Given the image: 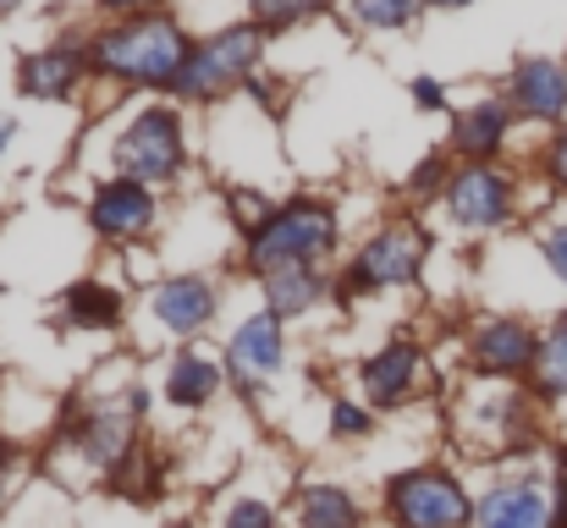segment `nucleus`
I'll list each match as a JSON object with an SVG mask.
<instances>
[{
	"instance_id": "nucleus-1",
	"label": "nucleus",
	"mask_w": 567,
	"mask_h": 528,
	"mask_svg": "<svg viewBox=\"0 0 567 528\" xmlns=\"http://www.w3.org/2000/svg\"><path fill=\"white\" fill-rule=\"evenodd\" d=\"M193 55L188 28L166 11H144V17H122L100 33H89V66L94 77L127 83V89H177L183 66Z\"/></svg>"
},
{
	"instance_id": "nucleus-2",
	"label": "nucleus",
	"mask_w": 567,
	"mask_h": 528,
	"mask_svg": "<svg viewBox=\"0 0 567 528\" xmlns=\"http://www.w3.org/2000/svg\"><path fill=\"white\" fill-rule=\"evenodd\" d=\"M342 242V220L326 198H292L281 209H270V220L243 242V265L270 281L281 270H309V265H326Z\"/></svg>"
},
{
	"instance_id": "nucleus-3",
	"label": "nucleus",
	"mask_w": 567,
	"mask_h": 528,
	"mask_svg": "<svg viewBox=\"0 0 567 528\" xmlns=\"http://www.w3.org/2000/svg\"><path fill=\"white\" fill-rule=\"evenodd\" d=\"M111 161H116V176H133L144 187H166L177 182L183 166H188V122L177 105H138L116 144H111Z\"/></svg>"
},
{
	"instance_id": "nucleus-4",
	"label": "nucleus",
	"mask_w": 567,
	"mask_h": 528,
	"mask_svg": "<svg viewBox=\"0 0 567 528\" xmlns=\"http://www.w3.org/2000/svg\"><path fill=\"white\" fill-rule=\"evenodd\" d=\"M259 61H265V28L254 22H237V28H220L215 39L193 44L188 66L177 77V100L183 105H215L237 89H248L259 77Z\"/></svg>"
},
{
	"instance_id": "nucleus-5",
	"label": "nucleus",
	"mask_w": 567,
	"mask_h": 528,
	"mask_svg": "<svg viewBox=\"0 0 567 528\" xmlns=\"http://www.w3.org/2000/svg\"><path fill=\"white\" fill-rule=\"evenodd\" d=\"M424 259H430V231L419 220H391L380 226L375 237L353 253L337 298H353V292H385V287H413L424 276Z\"/></svg>"
},
{
	"instance_id": "nucleus-6",
	"label": "nucleus",
	"mask_w": 567,
	"mask_h": 528,
	"mask_svg": "<svg viewBox=\"0 0 567 528\" xmlns=\"http://www.w3.org/2000/svg\"><path fill=\"white\" fill-rule=\"evenodd\" d=\"M385 518L391 528H468L474 501L457 474L446 468H408L385 485Z\"/></svg>"
},
{
	"instance_id": "nucleus-7",
	"label": "nucleus",
	"mask_w": 567,
	"mask_h": 528,
	"mask_svg": "<svg viewBox=\"0 0 567 528\" xmlns=\"http://www.w3.org/2000/svg\"><path fill=\"white\" fill-rule=\"evenodd\" d=\"M441 209L457 231H502L518 215V176L496 161H474V166H452V182L441 193Z\"/></svg>"
},
{
	"instance_id": "nucleus-8",
	"label": "nucleus",
	"mask_w": 567,
	"mask_h": 528,
	"mask_svg": "<svg viewBox=\"0 0 567 528\" xmlns=\"http://www.w3.org/2000/svg\"><path fill=\"white\" fill-rule=\"evenodd\" d=\"M220 363H226L237 396L254 402V396L281 374V363H287V325H281L276 314H254V320H243V325L231 331V342H226V358H220Z\"/></svg>"
},
{
	"instance_id": "nucleus-9",
	"label": "nucleus",
	"mask_w": 567,
	"mask_h": 528,
	"mask_svg": "<svg viewBox=\"0 0 567 528\" xmlns=\"http://www.w3.org/2000/svg\"><path fill=\"white\" fill-rule=\"evenodd\" d=\"M161 220V193L133 182V176H105L94 193H89V226L100 242H133V237H150Z\"/></svg>"
},
{
	"instance_id": "nucleus-10",
	"label": "nucleus",
	"mask_w": 567,
	"mask_h": 528,
	"mask_svg": "<svg viewBox=\"0 0 567 528\" xmlns=\"http://www.w3.org/2000/svg\"><path fill=\"white\" fill-rule=\"evenodd\" d=\"M474 528H557V490L540 474L496 479L474 501Z\"/></svg>"
},
{
	"instance_id": "nucleus-11",
	"label": "nucleus",
	"mask_w": 567,
	"mask_h": 528,
	"mask_svg": "<svg viewBox=\"0 0 567 528\" xmlns=\"http://www.w3.org/2000/svg\"><path fill=\"white\" fill-rule=\"evenodd\" d=\"M507 105L535 122V127H563L567 122V61L563 55H518L507 72Z\"/></svg>"
},
{
	"instance_id": "nucleus-12",
	"label": "nucleus",
	"mask_w": 567,
	"mask_h": 528,
	"mask_svg": "<svg viewBox=\"0 0 567 528\" xmlns=\"http://www.w3.org/2000/svg\"><path fill=\"white\" fill-rule=\"evenodd\" d=\"M468 352H474V369L485 380H524V374H535L540 331L529 320H518V314H491V320L474 325Z\"/></svg>"
},
{
	"instance_id": "nucleus-13",
	"label": "nucleus",
	"mask_w": 567,
	"mask_h": 528,
	"mask_svg": "<svg viewBox=\"0 0 567 528\" xmlns=\"http://www.w3.org/2000/svg\"><path fill=\"white\" fill-rule=\"evenodd\" d=\"M419 380H424V348L413 337H396V342H385L380 352H370L359 363V396L370 407H402V402H413Z\"/></svg>"
},
{
	"instance_id": "nucleus-14",
	"label": "nucleus",
	"mask_w": 567,
	"mask_h": 528,
	"mask_svg": "<svg viewBox=\"0 0 567 528\" xmlns=\"http://www.w3.org/2000/svg\"><path fill=\"white\" fill-rule=\"evenodd\" d=\"M89 39H55V44H39L22 55L17 66V83L28 100H72L78 83L89 77Z\"/></svg>"
},
{
	"instance_id": "nucleus-15",
	"label": "nucleus",
	"mask_w": 567,
	"mask_h": 528,
	"mask_svg": "<svg viewBox=\"0 0 567 528\" xmlns=\"http://www.w3.org/2000/svg\"><path fill=\"white\" fill-rule=\"evenodd\" d=\"M215 309H220V298H215V287L204 281V276H166L155 292H150V314H155V325L166 331V337H177V342H193V337H204L209 331V320H215Z\"/></svg>"
},
{
	"instance_id": "nucleus-16",
	"label": "nucleus",
	"mask_w": 567,
	"mask_h": 528,
	"mask_svg": "<svg viewBox=\"0 0 567 528\" xmlns=\"http://www.w3.org/2000/svg\"><path fill=\"white\" fill-rule=\"evenodd\" d=\"M513 127H518V111L507 105V94H485V100H474L468 111L452 116V149L463 155V166L496 161L513 144Z\"/></svg>"
},
{
	"instance_id": "nucleus-17",
	"label": "nucleus",
	"mask_w": 567,
	"mask_h": 528,
	"mask_svg": "<svg viewBox=\"0 0 567 528\" xmlns=\"http://www.w3.org/2000/svg\"><path fill=\"white\" fill-rule=\"evenodd\" d=\"M326 292H331L326 265L281 270V276H270V281H265V314H276L281 325H287V320H303V314H315V309L326 303Z\"/></svg>"
},
{
	"instance_id": "nucleus-18",
	"label": "nucleus",
	"mask_w": 567,
	"mask_h": 528,
	"mask_svg": "<svg viewBox=\"0 0 567 528\" xmlns=\"http://www.w3.org/2000/svg\"><path fill=\"white\" fill-rule=\"evenodd\" d=\"M61 314H66V325H78V331H116V325L127 320V303H122L116 287H105V281L89 276V281L66 287Z\"/></svg>"
},
{
	"instance_id": "nucleus-19",
	"label": "nucleus",
	"mask_w": 567,
	"mask_h": 528,
	"mask_svg": "<svg viewBox=\"0 0 567 528\" xmlns=\"http://www.w3.org/2000/svg\"><path fill=\"white\" fill-rule=\"evenodd\" d=\"M220 369L226 363H215V358H204V352H177L172 358V369H166V396L177 402V407H209L215 402V391H220Z\"/></svg>"
},
{
	"instance_id": "nucleus-20",
	"label": "nucleus",
	"mask_w": 567,
	"mask_h": 528,
	"mask_svg": "<svg viewBox=\"0 0 567 528\" xmlns=\"http://www.w3.org/2000/svg\"><path fill=\"white\" fill-rule=\"evenodd\" d=\"M529 396L546 402V407L567 402V309L540 331V358H535V374H529Z\"/></svg>"
},
{
	"instance_id": "nucleus-21",
	"label": "nucleus",
	"mask_w": 567,
	"mask_h": 528,
	"mask_svg": "<svg viewBox=\"0 0 567 528\" xmlns=\"http://www.w3.org/2000/svg\"><path fill=\"white\" fill-rule=\"evenodd\" d=\"M298 528H364V513L353 501V490L342 485H303L298 496Z\"/></svg>"
},
{
	"instance_id": "nucleus-22",
	"label": "nucleus",
	"mask_w": 567,
	"mask_h": 528,
	"mask_svg": "<svg viewBox=\"0 0 567 528\" xmlns=\"http://www.w3.org/2000/svg\"><path fill=\"white\" fill-rule=\"evenodd\" d=\"M348 11H353V22L370 28V33H402V28L419 22L424 0H348Z\"/></svg>"
},
{
	"instance_id": "nucleus-23",
	"label": "nucleus",
	"mask_w": 567,
	"mask_h": 528,
	"mask_svg": "<svg viewBox=\"0 0 567 528\" xmlns=\"http://www.w3.org/2000/svg\"><path fill=\"white\" fill-rule=\"evenodd\" d=\"M331 0H248V11H254V28H265V33H281V28H298L303 17H320Z\"/></svg>"
},
{
	"instance_id": "nucleus-24",
	"label": "nucleus",
	"mask_w": 567,
	"mask_h": 528,
	"mask_svg": "<svg viewBox=\"0 0 567 528\" xmlns=\"http://www.w3.org/2000/svg\"><path fill=\"white\" fill-rule=\"evenodd\" d=\"M375 429V407L359 396H331V441H364Z\"/></svg>"
},
{
	"instance_id": "nucleus-25",
	"label": "nucleus",
	"mask_w": 567,
	"mask_h": 528,
	"mask_svg": "<svg viewBox=\"0 0 567 528\" xmlns=\"http://www.w3.org/2000/svg\"><path fill=\"white\" fill-rule=\"evenodd\" d=\"M535 248H540V259H546V270L557 276L567 287V220H551V226H540L535 231Z\"/></svg>"
},
{
	"instance_id": "nucleus-26",
	"label": "nucleus",
	"mask_w": 567,
	"mask_h": 528,
	"mask_svg": "<svg viewBox=\"0 0 567 528\" xmlns=\"http://www.w3.org/2000/svg\"><path fill=\"white\" fill-rule=\"evenodd\" d=\"M446 182H452V166H446L441 155H430L419 172L408 176V198H441V193H446Z\"/></svg>"
},
{
	"instance_id": "nucleus-27",
	"label": "nucleus",
	"mask_w": 567,
	"mask_h": 528,
	"mask_svg": "<svg viewBox=\"0 0 567 528\" xmlns=\"http://www.w3.org/2000/svg\"><path fill=\"white\" fill-rule=\"evenodd\" d=\"M540 172L551 182V193H567V127H557L540 149Z\"/></svg>"
},
{
	"instance_id": "nucleus-28",
	"label": "nucleus",
	"mask_w": 567,
	"mask_h": 528,
	"mask_svg": "<svg viewBox=\"0 0 567 528\" xmlns=\"http://www.w3.org/2000/svg\"><path fill=\"white\" fill-rule=\"evenodd\" d=\"M220 528H276V513H270L265 501H231Z\"/></svg>"
},
{
	"instance_id": "nucleus-29",
	"label": "nucleus",
	"mask_w": 567,
	"mask_h": 528,
	"mask_svg": "<svg viewBox=\"0 0 567 528\" xmlns=\"http://www.w3.org/2000/svg\"><path fill=\"white\" fill-rule=\"evenodd\" d=\"M408 89H413V105H419V111H446V89H441L435 77H413Z\"/></svg>"
},
{
	"instance_id": "nucleus-30",
	"label": "nucleus",
	"mask_w": 567,
	"mask_h": 528,
	"mask_svg": "<svg viewBox=\"0 0 567 528\" xmlns=\"http://www.w3.org/2000/svg\"><path fill=\"white\" fill-rule=\"evenodd\" d=\"M94 6H100L105 17H116V22H122V17H144V11H161V0H94Z\"/></svg>"
},
{
	"instance_id": "nucleus-31",
	"label": "nucleus",
	"mask_w": 567,
	"mask_h": 528,
	"mask_svg": "<svg viewBox=\"0 0 567 528\" xmlns=\"http://www.w3.org/2000/svg\"><path fill=\"white\" fill-rule=\"evenodd\" d=\"M17 457H22V452H17V441H0V496H6V474L17 468Z\"/></svg>"
},
{
	"instance_id": "nucleus-32",
	"label": "nucleus",
	"mask_w": 567,
	"mask_h": 528,
	"mask_svg": "<svg viewBox=\"0 0 567 528\" xmlns=\"http://www.w3.org/2000/svg\"><path fill=\"white\" fill-rule=\"evenodd\" d=\"M11 138H17V122H11V116H0V155L11 149Z\"/></svg>"
},
{
	"instance_id": "nucleus-33",
	"label": "nucleus",
	"mask_w": 567,
	"mask_h": 528,
	"mask_svg": "<svg viewBox=\"0 0 567 528\" xmlns=\"http://www.w3.org/2000/svg\"><path fill=\"white\" fill-rule=\"evenodd\" d=\"M424 6H430V11H468L474 0H424Z\"/></svg>"
},
{
	"instance_id": "nucleus-34",
	"label": "nucleus",
	"mask_w": 567,
	"mask_h": 528,
	"mask_svg": "<svg viewBox=\"0 0 567 528\" xmlns=\"http://www.w3.org/2000/svg\"><path fill=\"white\" fill-rule=\"evenodd\" d=\"M17 6H22V0H0V17H11V11H17Z\"/></svg>"
},
{
	"instance_id": "nucleus-35",
	"label": "nucleus",
	"mask_w": 567,
	"mask_h": 528,
	"mask_svg": "<svg viewBox=\"0 0 567 528\" xmlns=\"http://www.w3.org/2000/svg\"><path fill=\"white\" fill-rule=\"evenodd\" d=\"M166 528H188V524H166Z\"/></svg>"
}]
</instances>
